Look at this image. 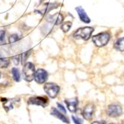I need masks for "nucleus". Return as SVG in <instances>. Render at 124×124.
I'll list each match as a JSON object with an SVG mask.
<instances>
[{"instance_id": "f257e3e1", "label": "nucleus", "mask_w": 124, "mask_h": 124, "mask_svg": "<svg viewBox=\"0 0 124 124\" xmlns=\"http://www.w3.org/2000/svg\"><path fill=\"white\" fill-rule=\"evenodd\" d=\"M36 74L35 66L31 62H26L22 69V76L26 82H31L34 79Z\"/></svg>"}, {"instance_id": "f03ea898", "label": "nucleus", "mask_w": 124, "mask_h": 124, "mask_svg": "<svg viewBox=\"0 0 124 124\" xmlns=\"http://www.w3.org/2000/svg\"><path fill=\"white\" fill-rule=\"evenodd\" d=\"M111 38L109 31H103L92 37V40L97 47H103L108 43Z\"/></svg>"}, {"instance_id": "7ed1b4c3", "label": "nucleus", "mask_w": 124, "mask_h": 124, "mask_svg": "<svg viewBox=\"0 0 124 124\" xmlns=\"http://www.w3.org/2000/svg\"><path fill=\"white\" fill-rule=\"evenodd\" d=\"M94 31L93 27H83L77 29L73 34V37L75 39H82L83 40H88L92 36Z\"/></svg>"}, {"instance_id": "20e7f679", "label": "nucleus", "mask_w": 124, "mask_h": 124, "mask_svg": "<svg viewBox=\"0 0 124 124\" xmlns=\"http://www.w3.org/2000/svg\"><path fill=\"white\" fill-rule=\"evenodd\" d=\"M60 87L55 83H46L44 85V91L51 98H56L60 92Z\"/></svg>"}, {"instance_id": "39448f33", "label": "nucleus", "mask_w": 124, "mask_h": 124, "mask_svg": "<svg viewBox=\"0 0 124 124\" xmlns=\"http://www.w3.org/2000/svg\"><path fill=\"white\" fill-rule=\"evenodd\" d=\"M28 103L30 105H37L46 107L48 105V99L44 96H31L28 99Z\"/></svg>"}, {"instance_id": "423d86ee", "label": "nucleus", "mask_w": 124, "mask_h": 124, "mask_svg": "<svg viewBox=\"0 0 124 124\" xmlns=\"http://www.w3.org/2000/svg\"><path fill=\"white\" fill-rule=\"evenodd\" d=\"M107 114L111 117H116L120 116L122 114V108L118 104H111L108 107Z\"/></svg>"}, {"instance_id": "0eeeda50", "label": "nucleus", "mask_w": 124, "mask_h": 124, "mask_svg": "<svg viewBox=\"0 0 124 124\" xmlns=\"http://www.w3.org/2000/svg\"><path fill=\"white\" fill-rule=\"evenodd\" d=\"M48 77V73L46 70H45L44 69H38L36 71L34 79L37 83L43 84L47 81Z\"/></svg>"}, {"instance_id": "6e6552de", "label": "nucleus", "mask_w": 124, "mask_h": 124, "mask_svg": "<svg viewBox=\"0 0 124 124\" xmlns=\"http://www.w3.org/2000/svg\"><path fill=\"white\" fill-rule=\"evenodd\" d=\"M94 112V105L92 103L88 104L83 111V115L85 119L91 120L93 117Z\"/></svg>"}, {"instance_id": "1a4fd4ad", "label": "nucleus", "mask_w": 124, "mask_h": 124, "mask_svg": "<svg viewBox=\"0 0 124 124\" xmlns=\"http://www.w3.org/2000/svg\"><path fill=\"white\" fill-rule=\"evenodd\" d=\"M48 21L51 24L54 25H60L63 21V16L60 13H57L54 15H51L48 17Z\"/></svg>"}, {"instance_id": "9d476101", "label": "nucleus", "mask_w": 124, "mask_h": 124, "mask_svg": "<svg viewBox=\"0 0 124 124\" xmlns=\"http://www.w3.org/2000/svg\"><path fill=\"white\" fill-rule=\"evenodd\" d=\"M76 10H77V12L79 15V17H80L81 21H83V22H85V23H89V22H91V19H90V18L87 15V14L85 13V10L82 7H80V6L77 7Z\"/></svg>"}, {"instance_id": "9b49d317", "label": "nucleus", "mask_w": 124, "mask_h": 124, "mask_svg": "<svg viewBox=\"0 0 124 124\" xmlns=\"http://www.w3.org/2000/svg\"><path fill=\"white\" fill-rule=\"evenodd\" d=\"M65 103L67 105V108L71 112H75L77 109L78 105V99L77 98L70 99H65Z\"/></svg>"}, {"instance_id": "f8f14e48", "label": "nucleus", "mask_w": 124, "mask_h": 124, "mask_svg": "<svg viewBox=\"0 0 124 124\" xmlns=\"http://www.w3.org/2000/svg\"><path fill=\"white\" fill-rule=\"evenodd\" d=\"M51 114L57 117L58 119H60V120H62L63 123H69L70 121L69 120V119H68L66 117H65L64 114H62L60 112L55 108H52L51 111Z\"/></svg>"}, {"instance_id": "ddd939ff", "label": "nucleus", "mask_w": 124, "mask_h": 124, "mask_svg": "<svg viewBox=\"0 0 124 124\" xmlns=\"http://www.w3.org/2000/svg\"><path fill=\"white\" fill-rule=\"evenodd\" d=\"M115 49L120 52H124V38H120L116 40L115 43Z\"/></svg>"}, {"instance_id": "4468645a", "label": "nucleus", "mask_w": 124, "mask_h": 124, "mask_svg": "<svg viewBox=\"0 0 124 124\" xmlns=\"http://www.w3.org/2000/svg\"><path fill=\"white\" fill-rule=\"evenodd\" d=\"M58 6H59L58 3H47V4H46L44 7V10H43L42 14H48L49 11H51L53 9L57 8Z\"/></svg>"}, {"instance_id": "2eb2a0df", "label": "nucleus", "mask_w": 124, "mask_h": 124, "mask_svg": "<svg viewBox=\"0 0 124 124\" xmlns=\"http://www.w3.org/2000/svg\"><path fill=\"white\" fill-rule=\"evenodd\" d=\"M11 74H12L13 78L14 79V81L16 82H19L20 81V73L19 70L16 68V67H13L11 69Z\"/></svg>"}, {"instance_id": "dca6fc26", "label": "nucleus", "mask_w": 124, "mask_h": 124, "mask_svg": "<svg viewBox=\"0 0 124 124\" xmlns=\"http://www.w3.org/2000/svg\"><path fill=\"white\" fill-rule=\"evenodd\" d=\"M10 63V61L8 58H0V68H7Z\"/></svg>"}, {"instance_id": "f3484780", "label": "nucleus", "mask_w": 124, "mask_h": 124, "mask_svg": "<svg viewBox=\"0 0 124 124\" xmlns=\"http://www.w3.org/2000/svg\"><path fill=\"white\" fill-rule=\"evenodd\" d=\"M71 26H72V23L71 22H69V21L65 22L61 26V29L62 30L63 32H68L71 28Z\"/></svg>"}, {"instance_id": "a211bd4d", "label": "nucleus", "mask_w": 124, "mask_h": 124, "mask_svg": "<svg viewBox=\"0 0 124 124\" xmlns=\"http://www.w3.org/2000/svg\"><path fill=\"white\" fill-rule=\"evenodd\" d=\"M30 54H31V52H29V51H27V52H25L24 53L21 54V55H20V59H21V61H22V64H24V63L26 62L28 58L30 56Z\"/></svg>"}, {"instance_id": "6ab92c4d", "label": "nucleus", "mask_w": 124, "mask_h": 124, "mask_svg": "<svg viewBox=\"0 0 124 124\" xmlns=\"http://www.w3.org/2000/svg\"><path fill=\"white\" fill-rule=\"evenodd\" d=\"M19 39V37L17 34H13V35H11L9 38V43H14L16 41H18Z\"/></svg>"}, {"instance_id": "aec40b11", "label": "nucleus", "mask_w": 124, "mask_h": 124, "mask_svg": "<svg viewBox=\"0 0 124 124\" xmlns=\"http://www.w3.org/2000/svg\"><path fill=\"white\" fill-rule=\"evenodd\" d=\"M5 30H0V45L5 43Z\"/></svg>"}, {"instance_id": "412c9836", "label": "nucleus", "mask_w": 124, "mask_h": 124, "mask_svg": "<svg viewBox=\"0 0 124 124\" xmlns=\"http://www.w3.org/2000/svg\"><path fill=\"white\" fill-rule=\"evenodd\" d=\"M12 60H13L15 65H18L19 63V60H20V55L14 56V57H12Z\"/></svg>"}, {"instance_id": "4be33fe9", "label": "nucleus", "mask_w": 124, "mask_h": 124, "mask_svg": "<svg viewBox=\"0 0 124 124\" xmlns=\"http://www.w3.org/2000/svg\"><path fill=\"white\" fill-rule=\"evenodd\" d=\"M57 106H58V108H59V109L61 111H62L63 113H65V114H66V110L65 109V108H64V106L62 105V104H60V103H57Z\"/></svg>"}, {"instance_id": "5701e85b", "label": "nucleus", "mask_w": 124, "mask_h": 124, "mask_svg": "<svg viewBox=\"0 0 124 124\" xmlns=\"http://www.w3.org/2000/svg\"><path fill=\"white\" fill-rule=\"evenodd\" d=\"M72 119H73V120H74V123H75V124H81V123H80V120L77 119V118H76V117H74V116L72 117Z\"/></svg>"}, {"instance_id": "b1692460", "label": "nucleus", "mask_w": 124, "mask_h": 124, "mask_svg": "<svg viewBox=\"0 0 124 124\" xmlns=\"http://www.w3.org/2000/svg\"><path fill=\"white\" fill-rule=\"evenodd\" d=\"M92 124H105L104 122H100V121H95V122H93Z\"/></svg>"}, {"instance_id": "393cba45", "label": "nucleus", "mask_w": 124, "mask_h": 124, "mask_svg": "<svg viewBox=\"0 0 124 124\" xmlns=\"http://www.w3.org/2000/svg\"><path fill=\"white\" fill-rule=\"evenodd\" d=\"M1 78H2V73L0 72V80H1Z\"/></svg>"}, {"instance_id": "a878e982", "label": "nucleus", "mask_w": 124, "mask_h": 124, "mask_svg": "<svg viewBox=\"0 0 124 124\" xmlns=\"http://www.w3.org/2000/svg\"><path fill=\"white\" fill-rule=\"evenodd\" d=\"M111 124H114V123H111Z\"/></svg>"}]
</instances>
